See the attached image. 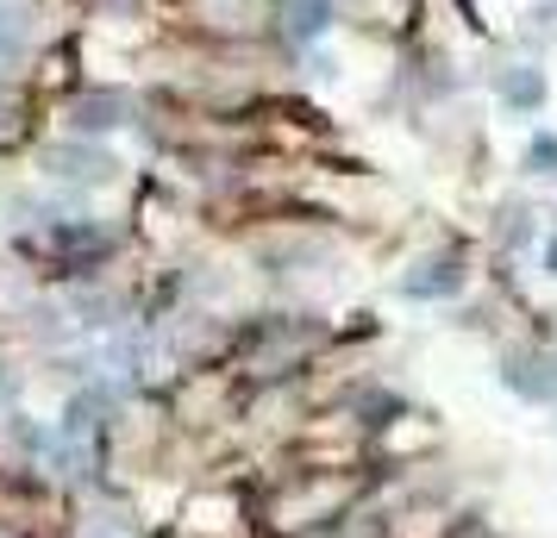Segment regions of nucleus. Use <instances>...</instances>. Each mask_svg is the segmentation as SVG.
I'll return each mask as SVG.
<instances>
[{"label": "nucleus", "mask_w": 557, "mask_h": 538, "mask_svg": "<svg viewBox=\"0 0 557 538\" xmlns=\"http://www.w3.org/2000/svg\"><path fill=\"white\" fill-rule=\"evenodd\" d=\"M45 170L63 182H76V188H95V182H113V157L107 151H88V145H57V151H45Z\"/></svg>", "instance_id": "1"}, {"label": "nucleus", "mask_w": 557, "mask_h": 538, "mask_svg": "<svg viewBox=\"0 0 557 538\" xmlns=\"http://www.w3.org/2000/svg\"><path fill=\"white\" fill-rule=\"evenodd\" d=\"M457 288H463V263L457 257H426L413 276H401L407 301H438V295H457Z\"/></svg>", "instance_id": "2"}, {"label": "nucleus", "mask_w": 557, "mask_h": 538, "mask_svg": "<svg viewBox=\"0 0 557 538\" xmlns=\"http://www.w3.org/2000/svg\"><path fill=\"white\" fill-rule=\"evenodd\" d=\"M502 383L513 388V395H527V401H552L557 395V363H545V358H507V370H502Z\"/></svg>", "instance_id": "3"}, {"label": "nucleus", "mask_w": 557, "mask_h": 538, "mask_svg": "<svg viewBox=\"0 0 557 538\" xmlns=\"http://www.w3.org/2000/svg\"><path fill=\"white\" fill-rule=\"evenodd\" d=\"M126 120V95H88L76 107V132H113Z\"/></svg>", "instance_id": "4"}, {"label": "nucleus", "mask_w": 557, "mask_h": 538, "mask_svg": "<svg viewBox=\"0 0 557 538\" xmlns=\"http://www.w3.org/2000/svg\"><path fill=\"white\" fill-rule=\"evenodd\" d=\"M502 101L520 107V113H527V107H545V76H539V70H507L502 76Z\"/></svg>", "instance_id": "5"}, {"label": "nucleus", "mask_w": 557, "mask_h": 538, "mask_svg": "<svg viewBox=\"0 0 557 538\" xmlns=\"http://www.w3.org/2000/svg\"><path fill=\"white\" fill-rule=\"evenodd\" d=\"M332 26V0H288V32L295 38H320Z\"/></svg>", "instance_id": "6"}, {"label": "nucleus", "mask_w": 557, "mask_h": 538, "mask_svg": "<svg viewBox=\"0 0 557 538\" xmlns=\"http://www.w3.org/2000/svg\"><path fill=\"white\" fill-rule=\"evenodd\" d=\"M532 170L539 176H557V138H532Z\"/></svg>", "instance_id": "7"}, {"label": "nucleus", "mask_w": 557, "mask_h": 538, "mask_svg": "<svg viewBox=\"0 0 557 538\" xmlns=\"http://www.w3.org/2000/svg\"><path fill=\"white\" fill-rule=\"evenodd\" d=\"M545 270H552V276H557V238H552V245H545Z\"/></svg>", "instance_id": "8"}, {"label": "nucleus", "mask_w": 557, "mask_h": 538, "mask_svg": "<svg viewBox=\"0 0 557 538\" xmlns=\"http://www.w3.org/2000/svg\"><path fill=\"white\" fill-rule=\"evenodd\" d=\"M101 538H107V533H101Z\"/></svg>", "instance_id": "9"}]
</instances>
